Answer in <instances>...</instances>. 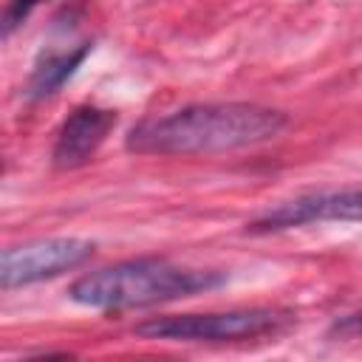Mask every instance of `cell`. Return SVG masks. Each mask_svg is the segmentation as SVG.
Segmentation results:
<instances>
[{
  "label": "cell",
  "instance_id": "5b68a950",
  "mask_svg": "<svg viewBox=\"0 0 362 362\" xmlns=\"http://www.w3.org/2000/svg\"><path fill=\"white\" fill-rule=\"evenodd\" d=\"M322 221H362V187L297 195L249 221L246 232L272 235V232H283L305 223H322Z\"/></svg>",
  "mask_w": 362,
  "mask_h": 362
},
{
  "label": "cell",
  "instance_id": "8992f818",
  "mask_svg": "<svg viewBox=\"0 0 362 362\" xmlns=\"http://www.w3.org/2000/svg\"><path fill=\"white\" fill-rule=\"evenodd\" d=\"M119 116L116 110L107 107H96V105H79L59 127L54 150H51V161L57 170H76L85 167L99 147L105 144V139L110 136V130L116 127Z\"/></svg>",
  "mask_w": 362,
  "mask_h": 362
},
{
  "label": "cell",
  "instance_id": "277c9868",
  "mask_svg": "<svg viewBox=\"0 0 362 362\" xmlns=\"http://www.w3.org/2000/svg\"><path fill=\"white\" fill-rule=\"evenodd\" d=\"M96 243L85 238H40L11 246L0 257V286L6 291L42 283L85 266Z\"/></svg>",
  "mask_w": 362,
  "mask_h": 362
},
{
  "label": "cell",
  "instance_id": "ba28073f",
  "mask_svg": "<svg viewBox=\"0 0 362 362\" xmlns=\"http://www.w3.org/2000/svg\"><path fill=\"white\" fill-rule=\"evenodd\" d=\"M40 3H42V0H8L6 8H3V23H0L3 40H8V37L28 20V14H31Z\"/></svg>",
  "mask_w": 362,
  "mask_h": 362
},
{
  "label": "cell",
  "instance_id": "7a4b0ae2",
  "mask_svg": "<svg viewBox=\"0 0 362 362\" xmlns=\"http://www.w3.org/2000/svg\"><path fill=\"white\" fill-rule=\"evenodd\" d=\"M226 280L215 269L178 266L164 257H133L82 274L71 283L68 297L96 311H127L212 291Z\"/></svg>",
  "mask_w": 362,
  "mask_h": 362
},
{
  "label": "cell",
  "instance_id": "3957f363",
  "mask_svg": "<svg viewBox=\"0 0 362 362\" xmlns=\"http://www.w3.org/2000/svg\"><path fill=\"white\" fill-rule=\"evenodd\" d=\"M291 322L286 308H235L212 314H167L136 325L141 339L164 342H243L280 334Z\"/></svg>",
  "mask_w": 362,
  "mask_h": 362
},
{
  "label": "cell",
  "instance_id": "52a82bcc",
  "mask_svg": "<svg viewBox=\"0 0 362 362\" xmlns=\"http://www.w3.org/2000/svg\"><path fill=\"white\" fill-rule=\"evenodd\" d=\"M90 42H79L76 48H68V51H48V54H40L34 71H31V79H28V88H25V96L40 102V99H48L54 96L74 74L76 68L85 62V57L90 54Z\"/></svg>",
  "mask_w": 362,
  "mask_h": 362
},
{
  "label": "cell",
  "instance_id": "6da1fadb",
  "mask_svg": "<svg viewBox=\"0 0 362 362\" xmlns=\"http://www.w3.org/2000/svg\"><path fill=\"white\" fill-rule=\"evenodd\" d=\"M286 127L288 116L277 107L255 102H204L164 116H144L124 136V147L136 156H212L266 144Z\"/></svg>",
  "mask_w": 362,
  "mask_h": 362
}]
</instances>
